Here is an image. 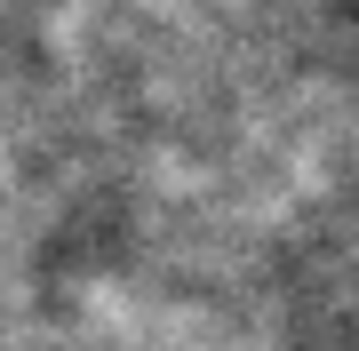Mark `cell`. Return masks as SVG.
<instances>
[{"label": "cell", "instance_id": "6da1fadb", "mask_svg": "<svg viewBox=\"0 0 359 351\" xmlns=\"http://www.w3.org/2000/svg\"><path fill=\"white\" fill-rule=\"evenodd\" d=\"M271 32L311 64L359 56V0H271Z\"/></svg>", "mask_w": 359, "mask_h": 351}]
</instances>
